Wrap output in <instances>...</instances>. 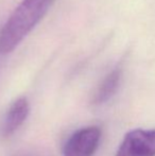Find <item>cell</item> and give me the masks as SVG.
Instances as JSON below:
<instances>
[{
	"instance_id": "1",
	"label": "cell",
	"mask_w": 155,
	"mask_h": 156,
	"mask_svg": "<svg viewBox=\"0 0 155 156\" xmlns=\"http://www.w3.org/2000/svg\"><path fill=\"white\" fill-rule=\"evenodd\" d=\"M54 0H23L0 30V54H9L45 17Z\"/></svg>"
},
{
	"instance_id": "2",
	"label": "cell",
	"mask_w": 155,
	"mask_h": 156,
	"mask_svg": "<svg viewBox=\"0 0 155 156\" xmlns=\"http://www.w3.org/2000/svg\"><path fill=\"white\" fill-rule=\"evenodd\" d=\"M116 156H155V129L128 132Z\"/></svg>"
},
{
	"instance_id": "3",
	"label": "cell",
	"mask_w": 155,
	"mask_h": 156,
	"mask_svg": "<svg viewBox=\"0 0 155 156\" xmlns=\"http://www.w3.org/2000/svg\"><path fill=\"white\" fill-rule=\"evenodd\" d=\"M101 131L98 126H86L76 131L67 139L64 156H93L100 144Z\"/></svg>"
},
{
	"instance_id": "4",
	"label": "cell",
	"mask_w": 155,
	"mask_h": 156,
	"mask_svg": "<svg viewBox=\"0 0 155 156\" xmlns=\"http://www.w3.org/2000/svg\"><path fill=\"white\" fill-rule=\"evenodd\" d=\"M30 112L29 102L26 98H18L10 105L3 120L2 132L3 135L9 137L13 135L23 125L28 118Z\"/></svg>"
},
{
	"instance_id": "5",
	"label": "cell",
	"mask_w": 155,
	"mask_h": 156,
	"mask_svg": "<svg viewBox=\"0 0 155 156\" xmlns=\"http://www.w3.org/2000/svg\"><path fill=\"white\" fill-rule=\"evenodd\" d=\"M122 79V67L117 65L100 82L93 96V104L101 105L110 101L119 89Z\"/></svg>"
},
{
	"instance_id": "6",
	"label": "cell",
	"mask_w": 155,
	"mask_h": 156,
	"mask_svg": "<svg viewBox=\"0 0 155 156\" xmlns=\"http://www.w3.org/2000/svg\"><path fill=\"white\" fill-rule=\"evenodd\" d=\"M13 156H48L46 153L41 151H26V152H19Z\"/></svg>"
}]
</instances>
